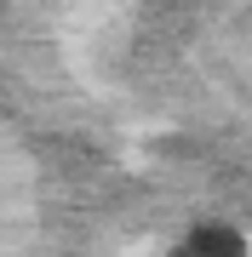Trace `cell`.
<instances>
[{
    "label": "cell",
    "mask_w": 252,
    "mask_h": 257,
    "mask_svg": "<svg viewBox=\"0 0 252 257\" xmlns=\"http://www.w3.org/2000/svg\"><path fill=\"white\" fill-rule=\"evenodd\" d=\"M189 251H195V257H241V251H246V240L235 234V229H224V223H206V229H195Z\"/></svg>",
    "instance_id": "1"
}]
</instances>
